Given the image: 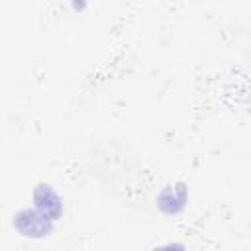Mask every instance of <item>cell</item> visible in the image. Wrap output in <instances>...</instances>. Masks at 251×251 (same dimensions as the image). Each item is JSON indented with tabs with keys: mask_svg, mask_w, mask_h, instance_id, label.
Wrapping results in <instances>:
<instances>
[{
	"mask_svg": "<svg viewBox=\"0 0 251 251\" xmlns=\"http://www.w3.org/2000/svg\"><path fill=\"white\" fill-rule=\"evenodd\" d=\"M53 224H55V220H51L47 214H43L35 206L33 208H22L12 218L14 229L27 239H43V237L51 235Z\"/></svg>",
	"mask_w": 251,
	"mask_h": 251,
	"instance_id": "6da1fadb",
	"label": "cell"
},
{
	"mask_svg": "<svg viewBox=\"0 0 251 251\" xmlns=\"http://www.w3.org/2000/svg\"><path fill=\"white\" fill-rule=\"evenodd\" d=\"M33 202H35V208L37 210H41L43 214H47L55 222L63 216V210H65L63 198L55 190V186H51L47 182H39L33 188Z\"/></svg>",
	"mask_w": 251,
	"mask_h": 251,
	"instance_id": "7a4b0ae2",
	"label": "cell"
},
{
	"mask_svg": "<svg viewBox=\"0 0 251 251\" xmlns=\"http://www.w3.org/2000/svg\"><path fill=\"white\" fill-rule=\"evenodd\" d=\"M186 198H188V194H186V186H184L182 182L169 184V186H165V188L159 192V196H157V206H159V210H161L163 214H167V216H176V214H180V212L184 210Z\"/></svg>",
	"mask_w": 251,
	"mask_h": 251,
	"instance_id": "3957f363",
	"label": "cell"
}]
</instances>
